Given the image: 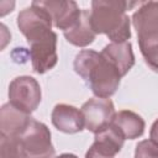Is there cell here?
Masks as SVG:
<instances>
[{
	"mask_svg": "<svg viewBox=\"0 0 158 158\" xmlns=\"http://www.w3.org/2000/svg\"><path fill=\"white\" fill-rule=\"evenodd\" d=\"M141 53L147 65L158 72V31L137 36Z\"/></svg>",
	"mask_w": 158,
	"mask_h": 158,
	"instance_id": "15",
	"label": "cell"
},
{
	"mask_svg": "<svg viewBox=\"0 0 158 158\" xmlns=\"http://www.w3.org/2000/svg\"><path fill=\"white\" fill-rule=\"evenodd\" d=\"M85 158H109V157H105V156H102V154L95 152L94 149L89 148L88 152H86V154H85Z\"/></svg>",
	"mask_w": 158,
	"mask_h": 158,
	"instance_id": "19",
	"label": "cell"
},
{
	"mask_svg": "<svg viewBox=\"0 0 158 158\" xmlns=\"http://www.w3.org/2000/svg\"><path fill=\"white\" fill-rule=\"evenodd\" d=\"M139 1L94 0L90 9V22L94 32L106 35L111 42H126L131 38V20L127 10Z\"/></svg>",
	"mask_w": 158,
	"mask_h": 158,
	"instance_id": "2",
	"label": "cell"
},
{
	"mask_svg": "<svg viewBox=\"0 0 158 158\" xmlns=\"http://www.w3.org/2000/svg\"><path fill=\"white\" fill-rule=\"evenodd\" d=\"M125 137V139H136L144 132V120L136 112L121 110L115 114L111 122Z\"/></svg>",
	"mask_w": 158,
	"mask_h": 158,
	"instance_id": "14",
	"label": "cell"
},
{
	"mask_svg": "<svg viewBox=\"0 0 158 158\" xmlns=\"http://www.w3.org/2000/svg\"><path fill=\"white\" fill-rule=\"evenodd\" d=\"M41 98V86L32 77H16L9 85V102L28 115L38 107Z\"/></svg>",
	"mask_w": 158,
	"mask_h": 158,
	"instance_id": "4",
	"label": "cell"
},
{
	"mask_svg": "<svg viewBox=\"0 0 158 158\" xmlns=\"http://www.w3.org/2000/svg\"><path fill=\"white\" fill-rule=\"evenodd\" d=\"M80 110L84 116L85 128L95 135L110 126L116 114L111 99L104 98L89 99L86 102L83 104Z\"/></svg>",
	"mask_w": 158,
	"mask_h": 158,
	"instance_id": "5",
	"label": "cell"
},
{
	"mask_svg": "<svg viewBox=\"0 0 158 158\" xmlns=\"http://www.w3.org/2000/svg\"><path fill=\"white\" fill-rule=\"evenodd\" d=\"M53 126L64 133H78L85 127L81 110L68 104H57L51 114Z\"/></svg>",
	"mask_w": 158,
	"mask_h": 158,
	"instance_id": "8",
	"label": "cell"
},
{
	"mask_svg": "<svg viewBox=\"0 0 158 158\" xmlns=\"http://www.w3.org/2000/svg\"><path fill=\"white\" fill-rule=\"evenodd\" d=\"M36 5L42 7L52 19L53 26L67 31L70 27H73L80 15L81 10L79 9L78 4L75 1H60V0H48V1H33Z\"/></svg>",
	"mask_w": 158,
	"mask_h": 158,
	"instance_id": "6",
	"label": "cell"
},
{
	"mask_svg": "<svg viewBox=\"0 0 158 158\" xmlns=\"http://www.w3.org/2000/svg\"><path fill=\"white\" fill-rule=\"evenodd\" d=\"M1 158H25L20 137L0 136Z\"/></svg>",
	"mask_w": 158,
	"mask_h": 158,
	"instance_id": "16",
	"label": "cell"
},
{
	"mask_svg": "<svg viewBox=\"0 0 158 158\" xmlns=\"http://www.w3.org/2000/svg\"><path fill=\"white\" fill-rule=\"evenodd\" d=\"M32 117L11 105L4 104L0 109V136L20 137L27 128Z\"/></svg>",
	"mask_w": 158,
	"mask_h": 158,
	"instance_id": "9",
	"label": "cell"
},
{
	"mask_svg": "<svg viewBox=\"0 0 158 158\" xmlns=\"http://www.w3.org/2000/svg\"><path fill=\"white\" fill-rule=\"evenodd\" d=\"M121 74L125 77L135 65V54L131 42H111L100 52Z\"/></svg>",
	"mask_w": 158,
	"mask_h": 158,
	"instance_id": "10",
	"label": "cell"
},
{
	"mask_svg": "<svg viewBox=\"0 0 158 158\" xmlns=\"http://www.w3.org/2000/svg\"><path fill=\"white\" fill-rule=\"evenodd\" d=\"M135 158H158V143L149 139H143L137 143Z\"/></svg>",
	"mask_w": 158,
	"mask_h": 158,
	"instance_id": "17",
	"label": "cell"
},
{
	"mask_svg": "<svg viewBox=\"0 0 158 158\" xmlns=\"http://www.w3.org/2000/svg\"><path fill=\"white\" fill-rule=\"evenodd\" d=\"M132 25L137 36L158 31V1H139L132 15Z\"/></svg>",
	"mask_w": 158,
	"mask_h": 158,
	"instance_id": "11",
	"label": "cell"
},
{
	"mask_svg": "<svg viewBox=\"0 0 158 158\" xmlns=\"http://www.w3.org/2000/svg\"><path fill=\"white\" fill-rule=\"evenodd\" d=\"M57 33L51 37L30 44V59L32 69L37 74H44L53 69L58 62L57 54Z\"/></svg>",
	"mask_w": 158,
	"mask_h": 158,
	"instance_id": "7",
	"label": "cell"
},
{
	"mask_svg": "<svg viewBox=\"0 0 158 158\" xmlns=\"http://www.w3.org/2000/svg\"><path fill=\"white\" fill-rule=\"evenodd\" d=\"M149 138L158 143V118L152 123L151 131H149Z\"/></svg>",
	"mask_w": 158,
	"mask_h": 158,
	"instance_id": "18",
	"label": "cell"
},
{
	"mask_svg": "<svg viewBox=\"0 0 158 158\" xmlns=\"http://www.w3.org/2000/svg\"><path fill=\"white\" fill-rule=\"evenodd\" d=\"M73 67L96 98L109 99L120 86L122 77L118 70L101 53L93 49L80 51L75 56Z\"/></svg>",
	"mask_w": 158,
	"mask_h": 158,
	"instance_id": "1",
	"label": "cell"
},
{
	"mask_svg": "<svg viewBox=\"0 0 158 158\" xmlns=\"http://www.w3.org/2000/svg\"><path fill=\"white\" fill-rule=\"evenodd\" d=\"M65 40L77 47H86L91 44L96 37V33L94 32L90 22V10L84 9L81 10V15L78 20V22L70 27L69 30L63 32Z\"/></svg>",
	"mask_w": 158,
	"mask_h": 158,
	"instance_id": "13",
	"label": "cell"
},
{
	"mask_svg": "<svg viewBox=\"0 0 158 158\" xmlns=\"http://www.w3.org/2000/svg\"><path fill=\"white\" fill-rule=\"evenodd\" d=\"M56 158H78V157L75 154H73V153H63V154H59Z\"/></svg>",
	"mask_w": 158,
	"mask_h": 158,
	"instance_id": "20",
	"label": "cell"
},
{
	"mask_svg": "<svg viewBox=\"0 0 158 158\" xmlns=\"http://www.w3.org/2000/svg\"><path fill=\"white\" fill-rule=\"evenodd\" d=\"M20 141L25 158H54L51 131L43 122L32 118L20 136Z\"/></svg>",
	"mask_w": 158,
	"mask_h": 158,
	"instance_id": "3",
	"label": "cell"
},
{
	"mask_svg": "<svg viewBox=\"0 0 158 158\" xmlns=\"http://www.w3.org/2000/svg\"><path fill=\"white\" fill-rule=\"evenodd\" d=\"M123 142H125V137L111 123L105 130H102L95 135L94 142L90 146V148H93L95 152H98L105 157L115 158V156L121 151Z\"/></svg>",
	"mask_w": 158,
	"mask_h": 158,
	"instance_id": "12",
	"label": "cell"
}]
</instances>
